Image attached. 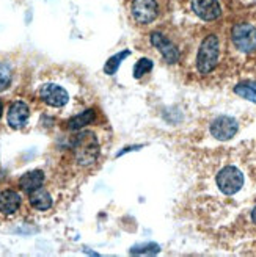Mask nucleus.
I'll return each instance as SVG.
<instances>
[{"mask_svg": "<svg viewBox=\"0 0 256 257\" xmlns=\"http://www.w3.org/2000/svg\"><path fill=\"white\" fill-rule=\"evenodd\" d=\"M222 57V44L219 36L211 33L208 36H204V40L201 41L198 47L197 54V69L201 75L211 74L220 63Z\"/></svg>", "mask_w": 256, "mask_h": 257, "instance_id": "nucleus-1", "label": "nucleus"}, {"mask_svg": "<svg viewBox=\"0 0 256 257\" xmlns=\"http://www.w3.org/2000/svg\"><path fill=\"white\" fill-rule=\"evenodd\" d=\"M233 47L242 55L256 54V24L250 21H240L233 25L229 33Z\"/></svg>", "mask_w": 256, "mask_h": 257, "instance_id": "nucleus-2", "label": "nucleus"}, {"mask_svg": "<svg viewBox=\"0 0 256 257\" xmlns=\"http://www.w3.org/2000/svg\"><path fill=\"white\" fill-rule=\"evenodd\" d=\"M98 156V141L93 134L83 132L77 135L74 141V157L75 162L82 166L92 165Z\"/></svg>", "mask_w": 256, "mask_h": 257, "instance_id": "nucleus-3", "label": "nucleus"}, {"mask_svg": "<svg viewBox=\"0 0 256 257\" xmlns=\"http://www.w3.org/2000/svg\"><path fill=\"white\" fill-rule=\"evenodd\" d=\"M215 184L219 187V190L223 193V195H236V193L244 187V174L240 173L239 168L236 166H225L219 171L215 177Z\"/></svg>", "mask_w": 256, "mask_h": 257, "instance_id": "nucleus-4", "label": "nucleus"}, {"mask_svg": "<svg viewBox=\"0 0 256 257\" xmlns=\"http://www.w3.org/2000/svg\"><path fill=\"white\" fill-rule=\"evenodd\" d=\"M132 16L138 24H151L159 16L157 0H132Z\"/></svg>", "mask_w": 256, "mask_h": 257, "instance_id": "nucleus-5", "label": "nucleus"}, {"mask_svg": "<svg viewBox=\"0 0 256 257\" xmlns=\"http://www.w3.org/2000/svg\"><path fill=\"white\" fill-rule=\"evenodd\" d=\"M151 44L160 50L163 60L167 63L175 64V63L179 61V57H181V54H179V49L176 47V44L170 40L167 35L159 33V32L151 33Z\"/></svg>", "mask_w": 256, "mask_h": 257, "instance_id": "nucleus-6", "label": "nucleus"}, {"mask_svg": "<svg viewBox=\"0 0 256 257\" xmlns=\"http://www.w3.org/2000/svg\"><path fill=\"white\" fill-rule=\"evenodd\" d=\"M192 11L206 22L217 21L222 16V7L219 0H192Z\"/></svg>", "mask_w": 256, "mask_h": 257, "instance_id": "nucleus-7", "label": "nucleus"}, {"mask_svg": "<svg viewBox=\"0 0 256 257\" xmlns=\"http://www.w3.org/2000/svg\"><path fill=\"white\" fill-rule=\"evenodd\" d=\"M40 96L50 107H63L68 104L69 94L65 88H61L54 83H46L40 89Z\"/></svg>", "mask_w": 256, "mask_h": 257, "instance_id": "nucleus-8", "label": "nucleus"}, {"mask_svg": "<svg viewBox=\"0 0 256 257\" xmlns=\"http://www.w3.org/2000/svg\"><path fill=\"white\" fill-rule=\"evenodd\" d=\"M237 121L231 116H219L211 124V134L217 140H229L237 134Z\"/></svg>", "mask_w": 256, "mask_h": 257, "instance_id": "nucleus-9", "label": "nucleus"}, {"mask_svg": "<svg viewBox=\"0 0 256 257\" xmlns=\"http://www.w3.org/2000/svg\"><path fill=\"white\" fill-rule=\"evenodd\" d=\"M29 116H30V110H29L27 104H24L22 100H18V102H15V104L10 107L7 121H8L10 127L21 128V127L25 125Z\"/></svg>", "mask_w": 256, "mask_h": 257, "instance_id": "nucleus-10", "label": "nucleus"}, {"mask_svg": "<svg viewBox=\"0 0 256 257\" xmlns=\"http://www.w3.org/2000/svg\"><path fill=\"white\" fill-rule=\"evenodd\" d=\"M21 196L15 190H5L0 193V213L13 215L19 210Z\"/></svg>", "mask_w": 256, "mask_h": 257, "instance_id": "nucleus-11", "label": "nucleus"}, {"mask_svg": "<svg viewBox=\"0 0 256 257\" xmlns=\"http://www.w3.org/2000/svg\"><path fill=\"white\" fill-rule=\"evenodd\" d=\"M29 196H30V204H32V207L36 209V210H49L50 207H52V196L49 195V191L43 187L40 188H36L33 191L29 193Z\"/></svg>", "mask_w": 256, "mask_h": 257, "instance_id": "nucleus-12", "label": "nucleus"}, {"mask_svg": "<svg viewBox=\"0 0 256 257\" xmlns=\"http://www.w3.org/2000/svg\"><path fill=\"white\" fill-rule=\"evenodd\" d=\"M44 182V173L40 170H35L30 173H25L21 179H19V187L25 191V193H30L36 188L43 187Z\"/></svg>", "mask_w": 256, "mask_h": 257, "instance_id": "nucleus-13", "label": "nucleus"}, {"mask_svg": "<svg viewBox=\"0 0 256 257\" xmlns=\"http://www.w3.org/2000/svg\"><path fill=\"white\" fill-rule=\"evenodd\" d=\"M95 119V110H87L80 114H77V116H74L69 122H68V127L71 128V131H79V128L92 124V121Z\"/></svg>", "mask_w": 256, "mask_h": 257, "instance_id": "nucleus-14", "label": "nucleus"}, {"mask_svg": "<svg viewBox=\"0 0 256 257\" xmlns=\"http://www.w3.org/2000/svg\"><path fill=\"white\" fill-rule=\"evenodd\" d=\"M234 93L240 97H244L247 100H251L256 104V83L251 82H244L234 86Z\"/></svg>", "mask_w": 256, "mask_h": 257, "instance_id": "nucleus-15", "label": "nucleus"}, {"mask_svg": "<svg viewBox=\"0 0 256 257\" xmlns=\"http://www.w3.org/2000/svg\"><path fill=\"white\" fill-rule=\"evenodd\" d=\"M126 57H129V50H124L123 54H117V55L110 57V58L107 60V63H106V66H104V72L109 74V75H113L115 72L118 71L121 61H123Z\"/></svg>", "mask_w": 256, "mask_h": 257, "instance_id": "nucleus-16", "label": "nucleus"}, {"mask_svg": "<svg viewBox=\"0 0 256 257\" xmlns=\"http://www.w3.org/2000/svg\"><path fill=\"white\" fill-rule=\"evenodd\" d=\"M151 69H152V61L151 60H148V58L138 60L137 64L134 66V77H135V79H142V77L145 74H148Z\"/></svg>", "mask_w": 256, "mask_h": 257, "instance_id": "nucleus-17", "label": "nucleus"}, {"mask_svg": "<svg viewBox=\"0 0 256 257\" xmlns=\"http://www.w3.org/2000/svg\"><path fill=\"white\" fill-rule=\"evenodd\" d=\"M11 83V71L7 64H0V91H5Z\"/></svg>", "mask_w": 256, "mask_h": 257, "instance_id": "nucleus-18", "label": "nucleus"}, {"mask_svg": "<svg viewBox=\"0 0 256 257\" xmlns=\"http://www.w3.org/2000/svg\"><path fill=\"white\" fill-rule=\"evenodd\" d=\"M159 246L157 245H154V243H149V245H140V246H135V248H132V254H156V252H159Z\"/></svg>", "mask_w": 256, "mask_h": 257, "instance_id": "nucleus-19", "label": "nucleus"}, {"mask_svg": "<svg viewBox=\"0 0 256 257\" xmlns=\"http://www.w3.org/2000/svg\"><path fill=\"white\" fill-rule=\"evenodd\" d=\"M250 218H251V223L256 226V205L251 209V213H250Z\"/></svg>", "mask_w": 256, "mask_h": 257, "instance_id": "nucleus-20", "label": "nucleus"}, {"mask_svg": "<svg viewBox=\"0 0 256 257\" xmlns=\"http://www.w3.org/2000/svg\"><path fill=\"white\" fill-rule=\"evenodd\" d=\"M2 111H4V107H2V102H0V116H2Z\"/></svg>", "mask_w": 256, "mask_h": 257, "instance_id": "nucleus-21", "label": "nucleus"}]
</instances>
